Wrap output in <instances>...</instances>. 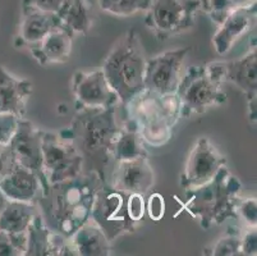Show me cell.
Wrapping results in <instances>:
<instances>
[{
    "label": "cell",
    "mask_w": 257,
    "mask_h": 256,
    "mask_svg": "<svg viewBox=\"0 0 257 256\" xmlns=\"http://www.w3.org/2000/svg\"><path fill=\"white\" fill-rule=\"evenodd\" d=\"M237 215L242 218L248 227L257 224V201L253 197L239 199L237 204Z\"/></svg>",
    "instance_id": "29"
},
{
    "label": "cell",
    "mask_w": 257,
    "mask_h": 256,
    "mask_svg": "<svg viewBox=\"0 0 257 256\" xmlns=\"http://www.w3.org/2000/svg\"><path fill=\"white\" fill-rule=\"evenodd\" d=\"M27 233V251L26 256H58L76 255L72 245L62 234L48 228L43 217L37 211L30 223Z\"/></svg>",
    "instance_id": "15"
},
{
    "label": "cell",
    "mask_w": 257,
    "mask_h": 256,
    "mask_svg": "<svg viewBox=\"0 0 257 256\" xmlns=\"http://www.w3.org/2000/svg\"><path fill=\"white\" fill-rule=\"evenodd\" d=\"M22 13L20 32L16 37L17 48H23V46L32 48L37 45L53 30L62 26L57 13H53V12L40 11L32 7L22 6Z\"/></svg>",
    "instance_id": "17"
},
{
    "label": "cell",
    "mask_w": 257,
    "mask_h": 256,
    "mask_svg": "<svg viewBox=\"0 0 257 256\" xmlns=\"http://www.w3.org/2000/svg\"><path fill=\"white\" fill-rule=\"evenodd\" d=\"M147 156L144 140L135 122L130 121L123 127H119L114 145V159L116 161L132 160Z\"/></svg>",
    "instance_id": "22"
},
{
    "label": "cell",
    "mask_w": 257,
    "mask_h": 256,
    "mask_svg": "<svg viewBox=\"0 0 257 256\" xmlns=\"http://www.w3.org/2000/svg\"><path fill=\"white\" fill-rule=\"evenodd\" d=\"M256 3L246 7H237L228 17L219 25L218 31L212 37L215 51L220 55L228 53L234 42L249 31L256 23Z\"/></svg>",
    "instance_id": "16"
},
{
    "label": "cell",
    "mask_w": 257,
    "mask_h": 256,
    "mask_svg": "<svg viewBox=\"0 0 257 256\" xmlns=\"http://www.w3.org/2000/svg\"><path fill=\"white\" fill-rule=\"evenodd\" d=\"M101 185L95 172H82L71 180L50 185L36 201L48 228L71 238L90 220L93 201Z\"/></svg>",
    "instance_id": "1"
},
{
    "label": "cell",
    "mask_w": 257,
    "mask_h": 256,
    "mask_svg": "<svg viewBox=\"0 0 257 256\" xmlns=\"http://www.w3.org/2000/svg\"><path fill=\"white\" fill-rule=\"evenodd\" d=\"M145 201L144 195L141 194H130L128 195V213L133 220L137 223L144 218L145 214Z\"/></svg>",
    "instance_id": "32"
},
{
    "label": "cell",
    "mask_w": 257,
    "mask_h": 256,
    "mask_svg": "<svg viewBox=\"0 0 257 256\" xmlns=\"http://www.w3.org/2000/svg\"><path fill=\"white\" fill-rule=\"evenodd\" d=\"M31 94V81L16 78L0 65V113L23 118Z\"/></svg>",
    "instance_id": "18"
},
{
    "label": "cell",
    "mask_w": 257,
    "mask_h": 256,
    "mask_svg": "<svg viewBox=\"0 0 257 256\" xmlns=\"http://www.w3.org/2000/svg\"><path fill=\"white\" fill-rule=\"evenodd\" d=\"M200 0H151L145 25L159 40H167L192 27Z\"/></svg>",
    "instance_id": "7"
},
{
    "label": "cell",
    "mask_w": 257,
    "mask_h": 256,
    "mask_svg": "<svg viewBox=\"0 0 257 256\" xmlns=\"http://www.w3.org/2000/svg\"><path fill=\"white\" fill-rule=\"evenodd\" d=\"M100 8L118 17H130L135 13L146 11L151 0H99Z\"/></svg>",
    "instance_id": "25"
},
{
    "label": "cell",
    "mask_w": 257,
    "mask_h": 256,
    "mask_svg": "<svg viewBox=\"0 0 257 256\" xmlns=\"http://www.w3.org/2000/svg\"><path fill=\"white\" fill-rule=\"evenodd\" d=\"M191 49L188 46L165 51L146 60L145 90L161 96L175 94L182 78V70Z\"/></svg>",
    "instance_id": "10"
},
{
    "label": "cell",
    "mask_w": 257,
    "mask_h": 256,
    "mask_svg": "<svg viewBox=\"0 0 257 256\" xmlns=\"http://www.w3.org/2000/svg\"><path fill=\"white\" fill-rule=\"evenodd\" d=\"M240 190V181L224 165L207 183L186 190L187 200L182 204V209L198 219L202 228L209 229L228 219H237Z\"/></svg>",
    "instance_id": "3"
},
{
    "label": "cell",
    "mask_w": 257,
    "mask_h": 256,
    "mask_svg": "<svg viewBox=\"0 0 257 256\" xmlns=\"http://www.w3.org/2000/svg\"><path fill=\"white\" fill-rule=\"evenodd\" d=\"M43 131L34 126L30 121L18 118L17 128L8 144L11 146L18 165L29 169L39 177L43 192L49 189L48 181L43 169ZM41 192V194H43Z\"/></svg>",
    "instance_id": "11"
},
{
    "label": "cell",
    "mask_w": 257,
    "mask_h": 256,
    "mask_svg": "<svg viewBox=\"0 0 257 256\" xmlns=\"http://www.w3.org/2000/svg\"><path fill=\"white\" fill-rule=\"evenodd\" d=\"M17 165L18 163L16 161L15 155H13L9 144L0 145V181L11 175L17 168Z\"/></svg>",
    "instance_id": "30"
},
{
    "label": "cell",
    "mask_w": 257,
    "mask_h": 256,
    "mask_svg": "<svg viewBox=\"0 0 257 256\" xmlns=\"http://www.w3.org/2000/svg\"><path fill=\"white\" fill-rule=\"evenodd\" d=\"M9 199L6 196V194H4L2 190H0V214H2V211L4 210V208L7 206V204H8Z\"/></svg>",
    "instance_id": "36"
},
{
    "label": "cell",
    "mask_w": 257,
    "mask_h": 256,
    "mask_svg": "<svg viewBox=\"0 0 257 256\" xmlns=\"http://www.w3.org/2000/svg\"><path fill=\"white\" fill-rule=\"evenodd\" d=\"M64 0H22V6L57 13Z\"/></svg>",
    "instance_id": "34"
},
{
    "label": "cell",
    "mask_w": 257,
    "mask_h": 256,
    "mask_svg": "<svg viewBox=\"0 0 257 256\" xmlns=\"http://www.w3.org/2000/svg\"><path fill=\"white\" fill-rule=\"evenodd\" d=\"M71 245L76 255L107 256L111 253L110 241L99 225L88 220L71 237Z\"/></svg>",
    "instance_id": "21"
},
{
    "label": "cell",
    "mask_w": 257,
    "mask_h": 256,
    "mask_svg": "<svg viewBox=\"0 0 257 256\" xmlns=\"http://www.w3.org/2000/svg\"><path fill=\"white\" fill-rule=\"evenodd\" d=\"M119 127L115 108H78L64 137L83 159V172H95L107 185L115 165L114 145Z\"/></svg>",
    "instance_id": "2"
},
{
    "label": "cell",
    "mask_w": 257,
    "mask_h": 256,
    "mask_svg": "<svg viewBox=\"0 0 257 256\" xmlns=\"http://www.w3.org/2000/svg\"><path fill=\"white\" fill-rule=\"evenodd\" d=\"M73 32L64 26L55 28L46 35L37 45L30 48L32 56L41 65L68 62L72 53Z\"/></svg>",
    "instance_id": "19"
},
{
    "label": "cell",
    "mask_w": 257,
    "mask_h": 256,
    "mask_svg": "<svg viewBox=\"0 0 257 256\" xmlns=\"http://www.w3.org/2000/svg\"><path fill=\"white\" fill-rule=\"evenodd\" d=\"M154 170L147 156H142L116 161L107 185L125 194L145 195L154 186Z\"/></svg>",
    "instance_id": "14"
},
{
    "label": "cell",
    "mask_w": 257,
    "mask_h": 256,
    "mask_svg": "<svg viewBox=\"0 0 257 256\" xmlns=\"http://www.w3.org/2000/svg\"><path fill=\"white\" fill-rule=\"evenodd\" d=\"M37 211L36 205L32 203L9 200L0 214V231L26 232Z\"/></svg>",
    "instance_id": "24"
},
{
    "label": "cell",
    "mask_w": 257,
    "mask_h": 256,
    "mask_svg": "<svg viewBox=\"0 0 257 256\" xmlns=\"http://www.w3.org/2000/svg\"><path fill=\"white\" fill-rule=\"evenodd\" d=\"M146 60L139 35L131 30L115 42L102 64L101 70L107 83L125 107L145 91Z\"/></svg>",
    "instance_id": "4"
},
{
    "label": "cell",
    "mask_w": 257,
    "mask_h": 256,
    "mask_svg": "<svg viewBox=\"0 0 257 256\" xmlns=\"http://www.w3.org/2000/svg\"><path fill=\"white\" fill-rule=\"evenodd\" d=\"M253 3H256V0H234L235 7H246Z\"/></svg>",
    "instance_id": "37"
},
{
    "label": "cell",
    "mask_w": 257,
    "mask_h": 256,
    "mask_svg": "<svg viewBox=\"0 0 257 256\" xmlns=\"http://www.w3.org/2000/svg\"><path fill=\"white\" fill-rule=\"evenodd\" d=\"M57 16L62 25L73 34L87 35L92 27V14L86 0H64Z\"/></svg>",
    "instance_id": "23"
},
{
    "label": "cell",
    "mask_w": 257,
    "mask_h": 256,
    "mask_svg": "<svg viewBox=\"0 0 257 256\" xmlns=\"http://www.w3.org/2000/svg\"><path fill=\"white\" fill-rule=\"evenodd\" d=\"M225 164L226 158L218 151L209 138H198L187 159L181 176V186L184 190L202 186L212 180Z\"/></svg>",
    "instance_id": "12"
},
{
    "label": "cell",
    "mask_w": 257,
    "mask_h": 256,
    "mask_svg": "<svg viewBox=\"0 0 257 256\" xmlns=\"http://www.w3.org/2000/svg\"><path fill=\"white\" fill-rule=\"evenodd\" d=\"M149 214L154 220H160L164 215V197L161 195L154 194L149 200Z\"/></svg>",
    "instance_id": "35"
},
{
    "label": "cell",
    "mask_w": 257,
    "mask_h": 256,
    "mask_svg": "<svg viewBox=\"0 0 257 256\" xmlns=\"http://www.w3.org/2000/svg\"><path fill=\"white\" fill-rule=\"evenodd\" d=\"M209 76L216 83L232 82L246 94L248 118L256 123L257 117V49L233 62H214L206 65Z\"/></svg>",
    "instance_id": "9"
},
{
    "label": "cell",
    "mask_w": 257,
    "mask_h": 256,
    "mask_svg": "<svg viewBox=\"0 0 257 256\" xmlns=\"http://www.w3.org/2000/svg\"><path fill=\"white\" fill-rule=\"evenodd\" d=\"M27 251V233L26 232L0 231V256H22Z\"/></svg>",
    "instance_id": "26"
},
{
    "label": "cell",
    "mask_w": 257,
    "mask_h": 256,
    "mask_svg": "<svg viewBox=\"0 0 257 256\" xmlns=\"http://www.w3.org/2000/svg\"><path fill=\"white\" fill-rule=\"evenodd\" d=\"M41 138L43 169L49 185L71 180L83 172V159L68 138L44 131Z\"/></svg>",
    "instance_id": "8"
},
{
    "label": "cell",
    "mask_w": 257,
    "mask_h": 256,
    "mask_svg": "<svg viewBox=\"0 0 257 256\" xmlns=\"http://www.w3.org/2000/svg\"><path fill=\"white\" fill-rule=\"evenodd\" d=\"M128 195L110 185H101L96 192L90 219L99 225L110 242L121 234L136 231L137 222L128 213Z\"/></svg>",
    "instance_id": "6"
},
{
    "label": "cell",
    "mask_w": 257,
    "mask_h": 256,
    "mask_svg": "<svg viewBox=\"0 0 257 256\" xmlns=\"http://www.w3.org/2000/svg\"><path fill=\"white\" fill-rule=\"evenodd\" d=\"M72 91L78 108H115L119 96L107 83L102 70L77 72L72 81Z\"/></svg>",
    "instance_id": "13"
},
{
    "label": "cell",
    "mask_w": 257,
    "mask_h": 256,
    "mask_svg": "<svg viewBox=\"0 0 257 256\" xmlns=\"http://www.w3.org/2000/svg\"><path fill=\"white\" fill-rule=\"evenodd\" d=\"M240 253L247 256H253L257 253L256 227H249V231L240 237Z\"/></svg>",
    "instance_id": "33"
},
{
    "label": "cell",
    "mask_w": 257,
    "mask_h": 256,
    "mask_svg": "<svg viewBox=\"0 0 257 256\" xmlns=\"http://www.w3.org/2000/svg\"><path fill=\"white\" fill-rule=\"evenodd\" d=\"M205 253L214 256L242 255L240 253V236L238 233L225 234L210 250L205 251Z\"/></svg>",
    "instance_id": "28"
},
{
    "label": "cell",
    "mask_w": 257,
    "mask_h": 256,
    "mask_svg": "<svg viewBox=\"0 0 257 256\" xmlns=\"http://www.w3.org/2000/svg\"><path fill=\"white\" fill-rule=\"evenodd\" d=\"M175 96L179 102V114L184 118L201 114L212 107L224 104L226 94L220 83H216L209 76L205 67H191L182 76Z\"/></svg>",
    "instance_id": "5"
},
{
    "label": "cell",
    "mask_w": 257,
    "mask_h": 256,
    "mask_svg": "<svg viewBox=\"0 0 257 256\" xmlns=\"http://www.w3.org/2000/svg\"><path fill=\"white\" fill-rule=\"evenodd\" d=\"M18 118L13 114L0 113V145L8 144L17 128Z\"/></svg>",
    "instance_id": "31"
},
{
    "label": "cell",
    "mask_w": 257,
    "mask_h": 256,
    "mask_svg": "<svg viewBox=\"0 0 257 256\" xmlns=\"http://www.w3.org/2000/svg\"><path fill=\"white\" fill-rule=\"evenodd\" d=\"M0 190L6 194L9 200L36 204L37 199L43 192V186L34 172L17 165L11 175L0 181Z\"/></svg>",
    "instance_id": "20"
},
{
    "label": "cell",
    "mask_w": 257,
    "mask_h": 256,
    "mask_svg": "<svg viewBox=\"0 0 257 256\" xmlns=\"http://www.w3.org/2000/svg\"><path fill=\"white\" fill-rule=\"evenodd\" d=\"M201 8L216 25H220L237 7L234 0H200Z\"/></svg>",
    "instance_id": "27"
}]
</instances>
